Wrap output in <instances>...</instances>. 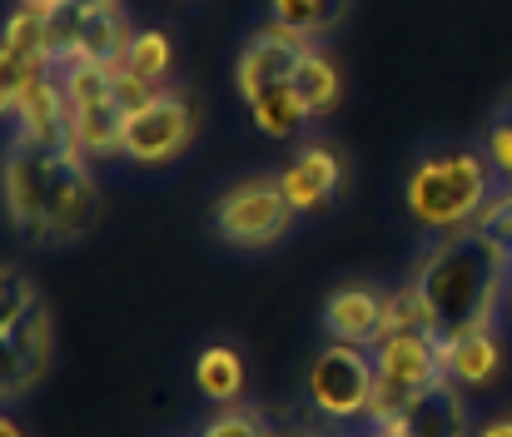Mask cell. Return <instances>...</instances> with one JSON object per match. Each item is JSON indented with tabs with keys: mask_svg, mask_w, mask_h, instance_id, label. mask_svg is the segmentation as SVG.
<instances>
[{
	"mask_svg": "<svg viewBox=\"0 0 512 437\" xmlns=\"http://www.w3.org/2000/svg\"><path fill=\"white\" fill-rule=\"evenodd\" d=\"M373 368H378V388H373V428L393 423L418 393L438 388L443 383V348H438V333H418V328H403V333H388L378 348H373Z\"/></svg>",
	"mask_w": 512,
	"mask_h": 437,
	"instance_id": "4",
	"label": "cell"
},
{
	"mask_svg": "<svg viewBox=\"0 0 512 437\" xmlns=\"http://www.w3.org/2000/svg\"><path fill=\"white\" fill-rule=\"evenodd\" d=\"M50 358H55V328H50L45 303H35L15 323H0V368H5L0 388H5V403H20L50 373Z\"/></svg>",
	"mask_w": 512,
	"mask_h": 437,
	"instance_id": "10",
	"label": "cell"
},
{
	"mask_svg": "<svg viewBox=\"0 0 512 437\" xmlns=\"http://www.w3.org/2000/svg\"><path fill=\"white\" fill-rule=\"evenodd\" d=\"M343 5L348 0H269V20H279L284 30H299L304 40H319L343 20Z\"/></svg>",
	"mask_w": 512,
	"mask_h": 437,
	"instance_id": "21",
	"label": "cell"
},
{
	"mask_svg": "<svg viewBox=\"0 0 512 437\" xmlns=\"http://www.w3.org/2000/svg\"><path fill=\"white\" fill-rule=\"evenodd\" d=\"M343 154L334 145H324V140H309V145L294 149V159L279 169V184H284V194H289V204L299 209V214H309V209H329L334 204V194L343 189Z\"/></svg>",
	"mask_w": 512,
	"mask_h": 437,
	"instance_id": "12",
	"label": "cell"
},
{
	"mask_svg": "<svg viewBox=\"0 0 512 437\" xmlns=\"http://www.w3.org/2000/svg\"><path fill=\"white\" fill-rule=\"evenodd\" d=\"M443 348V378L458 388H488L503 368V343L493 328H473L458 338H438Z\"/></svg>",
	"mask_w": 512,
	"mask_h": 437,
	"instance_id": "16",
	"label": "cell"
},
{
	"mask_svg": "<svg viewBox=\"0 0 512 437\" xmlns=\"http://www.w3.org/2000/svg\"><path fill=\"white\" fill-rule=\"evenodd\" d=\"M5 135L10 145H30L60 154L70 145V95L60 75L30 80L25 90H5Z\"/></svg>",
	"mask_w": 512,
	"mask_h": 437,
	"instance_id": "7",
	"label": "cell"
},
{
	"mask_svg": "<svg viewBox=\"0 0 512 437\" xmlns=\"http://www.w3.org/2000/svg\"><path fill=\"white\" fill-rule=\"evenodd\" d=\"M249 120H254V130H259L264 140H294L314 115H309L299 85L284 80V85H269V90H259V95L249 100Z\"/></svg>",
	"mask_w": 512,
	"mask_h": 437,
	"instance_id": "19",
	"label": "cell"
},
{
	"mask_svg": "<svg viewBox=\"0 0 512 437\" xmlns=\"http://www.w3.org/2000/svg\"><path fill=\"white\" fill-rule=\"evenodd\" d=\"M473 229H478L483 239H493V244L512 259V189L508 184H498V194L483 204V214L473 219Z\"/></svg>",
	"mask_w": 512,
	"mask_h": 437,
	"instance_id": "27",
	"label": "cell"
},
{
	"mask_svg": "<svg viewBox=\"0 0 512 437\" xmlns=\"http://www.w3.org/2000/svg\"><path fill=\"white\" fill-rule=\"evenodd\" d=\"M483 149H488L493 169L508 179V174H512V130H508V125H493V130H488V145H483Z\"/></svg>",
	"mask_w": 512,
	"mask_h": 437,
	"instance_id": "29",
	"label": "cell"
},
{
	"mask_svg": "<svg viewBox=\"0 0 512 437\" xmlns=\"http://www.w3.org/2000/svg\"><path fill=\"white\" fill-rule=\"evenodd\" d=\"M294 224H299V209L289 204L279 174H244L214 199V234L239 254L284 244Z\"/></svg>",
	"mask_w": 512,
	"mask_h": 437,
	"instance_id": "3",
	"label": "cell"
},
{
	"mask_svg": "<svg viewBox=\"0 0 512 437\" xmlns=\"http://www.w3.org/2000/svg\"><path fill=\"white\" fill-rule=\"evenodd\" d=\"M294 85H299V95H304V105H309V115H314V120L339 110L343 80H339V65H334V55H329V50H319V45H314V50L304 55V65H299Z\"/></svg>",
	"mask_w": 512,
	"mask_h": 437,
	"instance_id": "20",
	"label": "cell"
},
{
	"mask_svg": "<svg viewBox=\"0 0 512 437\" xmlns=\"http://www.w3.org/2000/svg\"><path fill=\"white\" fill-rule=\"evenodd\" d=\"M80 30H85V10L75 0H55L45 5V50L55 60V70H65L80 50Z\"/></svg>",
	"mask_w": 512,
	"mask_h": 437,
	"instance_id": "23",
	"label": "cell"
},
{
	"mask_svg": "<svg viewBox=\"0 0 512 437\" xmlns=\"http://www.w3.org/2000/svg\"><path fill=\"white\" fill-rule=\"evenodd\" d=\"M264 428H269V418H264L259 408L234 403V408H214V413L199 423L194 437H264Z\"/></svg>",
	"mask_w": 512,
	"mask_h": 437,
	"instance_id": "26",
	"label": "cell"
},
{
	"mask_svg": "<svg viewBox=\"0 0 512 437\" xmlns=\"http://www.w3.org/2000/svg\"><path fill=\"white\" fill-rule=\"evenodd\" d=\"M498 194V169L488 149H433L403 179V204L428 234L473 229L483 204Z\"/></svg>",
	"mask_w": 512,
	"mask_h": 437,
	"instance_id": "2",
	"label": "cell"
},
{
	"mask_svg": "<svg viewBox=\"0 0 512 437\" xmlns=\"http://www.w3.org/2000/svg\"><path fill=\"white\" fill-rule=\"evenodd\" d=\"M279 437H329V433H324V428H304V423H284Z\"/></svg>",
	"mask_w": 512,
	"mask_h": 437,
	"instance_id": "31",
	"label": "cell"
},
{
	"mask_svg": "<svg viewBox=\"0 0 512 437\" xmlns=\"http://www.w3.org/2000/svg\"><path fill=\"white\" fill-rule=\"evenodd\" d=\"M508 274L512 259L493 239H483L478 229H458L423 254L413 279L433 303L438 338H458L473 328H493V313L508 298Z\"/></svg>",
	"mask_w": 512,
	"mask_h": 437,
	"instance_id": "1",
	"label": "cell"
},
{
	"mask_svg": "<svg viewBox=\"0 0 512 437\" xmlns=\"http://www.w3.org/2000/svg\"><path fill=\"white\" fill-rule=\"evenodd\" d=\"M194 388H199V398H209L214 408L244 403V388H249L244 353H239L234 343H209V348H199V358H194Z\"/></svg>",
	"mask_w": 512,
	"mask_h": 437,
	"instance_id": "17",
	"label": "cell"
},
{
	"mask_svg": "<svg viewBox=\"0 0 512 437\" xmlns=\"http://www.w3.org/2000/svg\"><path fill=\"white\" fill-rule=\"evenodd\" d=\"M0 437H25V428H20L15 418H5V423H0Z\"/></svg>",
	"mask_w": 512,
	"mask_h": 437,
	"instance_id": "34",
	"label": "cell"
},
{
	"mask_svg": "<svg viewBox=\"0 0 512 437\" xmlns=\"http://www.w3.org/2000/svg\"><path fill=\"white\" fill-rule=\"evenodd\" d=\"M503 184H508V189H512V174H508V179H503Z\"/></svg>",
	"mask_w": 512,
	"mask_h": 437,
	"instance_id": "37",
	"label": "cell"
},
{
	"mask_svg": "<svg viewBox=\"0 0 512 437\" xmlns=\"http://www.w3.org/2000/svg\"><path fill=\"white\" fill-rule=\"evenodd\" d=\"M473 437H512V413H498V418H488L483 428Z\"/></svg>",
	"mask_w": 512,
	"mask_h": 437,
	"instance_id": "30",
	"label": "cell"
},
{
	"mask_svg": "<svg viewBox=\"0 0 512 437\" xmlns=\"http://www.w3.org/2000/svg\"><path fill=\"white\" fill-rule=\"evenodd\" d=\"M100 219V184L85 159L55 154V189H50V219H45V244H70Z\"/></svg>",
	"mask_w": 512,
	"mask_h": 437,
	"instance_id": "11",
	"label": "cell"
},
{
	"mask_svg": "<svg viewBox=\"0 0 512 437\" xmlns=\"http://www.w3.org/2000/svg\"><path fill=\"white\" fill-rule=\"evenodd\" d=\"M50 189H55V154L30 145H5V214L35 244H45Z\"/></svg>",
	"mask_w": 512,
	"mask_h": 437,
	"instance_id": "9",
	"label": "cell"
},
{
	"mask_svg": "<svg viewBox=\"0 0 512 437\" xmlns=\"http://www.w3.org/2000/svg\"><path fill=\"white\" fill-rule=\"evenodd\" d=\"M378 437H468V403L458 383H438L428 393H418L393 423L373 428Z\"/></svg>",
	"mask_w": 512,
	"mask_h": 437,
	"instance_id": "14",
	"label": "cell"
},
{
	"mask_svg": "<svg viewBox=\"0 0 512 437\" xmlns=\"http://www.w3.org/2000/svg\"><path fill=\"white\" fill-rule=\"evenodd\" d=\"M80 10H120V0H75Z\"/></svg>",
	"mask_w": 512,
	"mask_h": 437,
	"instance_id": "33",
	"label": "cell"
},
{
	"mask_svg": "<svg viewBox=\"0 0 512 437\" xmlns=\"http://www.w3.org/2000/svg\"><path fill=\"white\" fill-rule=\"evenodd\" d=\"M194 130H199L194 105L184 100V90L170 85L155 105H145L125 120V159L140 169H165L194 145Z\"/></svg>",
	"mask_w": 512,
	"mask_h": 437,
	"instance_id": "6",
	"label": "cell"
},
{
	"mask_svg": "<svg viewBox=\"0 0 512 437\" xmlns=\"http://www.w3.org/2000/svg\"><path fill=\"white\" fill-rule=\"evenodd\" d=\"M324 333L334 343H358V348H378L388 333V293L368 289V284H343L324 303Z\"/></svg>",
	"mask_w": 512,
	"mask_h": 437,
	"instance_id": "13",
	"label": "cell"
},
{
	"mask_svg": "<svg viewBox=\"0 0 512 437\" xmlns=\"http://www.w3.org/2000/svg\"><path fill=\"white\" fill-rule=\"evenodd\" d=\"M309 50H314V40H304L299 30H284L279 20L249 30V40L239 45V60H234V90L244 95V105H249L259 90L294 80Z\"/></svg>",
	"mask_w": 512,
	"mask_h": 437,
	"instance_id": "8",
	"label": "cell"
},
{
	"mask_svg": "<svg viewBox=\"0 0 512 437\" xmlns=\"http://www.w3.org/2000/svg\"><path fill=\"white\" fill-rule=\"evenodd\" d=\"M508 308H512V274H508Z\"/></svg>",
	"mask_w": 512,
	"mask_h": 437,
	"instance_id": "36",
	"label": "cell"
},
{
	"mask_svg": "<svg viewBox=\"0 0 512 437\" xmlns=\"http://www.w3.org/2000/svg\"><path fill=\"white\" fill-rule=\"evenodd\" d=\"M55 75H60L70 105H100V100H115V75L120 70H105V65H90V60H70Z\"/></svg>",
	"mask_w": 512,
	"mask_h": 437,
	"instance_id": "24",
	"label": "cell"
},
{
	"mask_svg": "<svg viewBox=\"0 0 512 437\" xmlns=\"http://www.w3.org/2000/svg\"><path fill=\"white\" fill-rule=\"evenodd\" d=\"M15 5H55V0H15Z\"/></svg>",
	"mask_w": 512,
	"mask_h": 437,
	"instance_id": "35",
	"label": "cell"
},
{
	"mask_svg": "<svg viewBox=\"0 0 512 437\" xmlns=\"http://www.w3.org/2000/svg\"><path fill=\"white\" fill-rule=\"evenodd\" d=\"M165 90H170V85H160V80H140V75H130V70H120V75H115V100H120V110H125V115H135V110L155 105Z\"/></svg>",
	"mask_w": 512,
	"mask_h": 437,
	"instance_id": "28",
	"label": "cell"
},
{
	"mask_svg": "<svg viewBox=\"0 0 512 437\" xmlns=\"http://www.w3.org/2000/svg\"><path fill=\"white\" fill-rule=\"evenodd\" d=\"M403 328H418V333H438V318H433V303L428 293L418 289V279L398 284L388 293V333H403ZM383 333V338H388Z\"/></svg>",
	"mask_w": 512,
	"mask_h": 437,
	"instance_id": "25",
	"label": "cell"
},
{
	"mask_svg": "<svg viewBox=\"0 0 512 437\" xmlns=\"http://www.w3.org/2000/svg\"><path fill=\"white\" fill-rule=\"evenodd\" d=\"M373 388H378V368H373V353L358 343H329L309 363V378H304V398L324 423L368 418Z\"/></svg>",
	"mask_w": 512,
	"mask_h": 437,
	"instance_id": "5",
	"label": "cell"
},
{
	"mask_svg": "<svg viewBox=\"0 0 512 437\" xmlns=\"http://www.w3.org/2000/svg\"><path fill=\"white\" fill-rule=\"evenodd\" d=\"M498 125L512 130V85H508V95H503V105H498Z\"/></svg>",
	"mask_w": 512,
	"mask_h": 437,
	"instance_id": "32",
	"label": "cell"
},
{
	"mask_svg": "<svg viewBox=\"0 0 512 437\" xmlns=\"http://www.w3.org/2000/svg\"><path fill=\"white\" fill-rule=\"evenodd\" d=\"M125 110L120 100H100V105H70V145L60 154H75V159H110V154H125Z\"/></svg>",
	"mask_w": 512,
	"mask_h": 437,
	"instance_id": "15",
	"label": "cell"
},
{
	"mask_svg": "<svg viewBox=\"0 0 512 437\" xmlns=\"http://www.w3.org/2000/svg\"><path fill=\"white\" fill-rule=\"evenodd\" d=\"M130 45H135V25L120 10H85V30H80L75 60H90V65H105V70H125Z\"/></svg>",
	"mask_w": 512,
	"mask_h": 437,
	"instance_id": "18",
	"label": "cell"
},
{
	"mask_svg": "<svg viewBox=\"0 0 512 437\" xmlns=\"http://www.w3.org/2000/svg\"><path fill=\"white\" fill-rule=\"evenodd\" d=\"M125 70L140 75V80H160V85H170V70H174L170 30H160V25L135 30V45H130V55H125Z\"/></svg>",
	"mask_w": 512,
	"mask_h": 437,
	"instance_id": "22",
	"label": "cell"
}]
</instances>
